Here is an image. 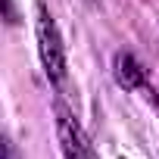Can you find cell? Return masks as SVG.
I'll list each match as a JSON object with an SVG mask.
<instances>
[{"mask_svg": "<svg viewBox=\"0 0 159 159\" xmlns=\"http://www.w3.org/2000/svg\"><path fill=\"white\" fill-rule=\"evenodd\" d=\"M3 159H13V153H10V143L3 147Z\"/></svg>", "mask_w": 159, "mask_h": 159, "instance_id": "obj_5", "label": "cell"}, {"mask_svg": "<svg viewBox=\"0 0 159 159\" xmlns=\"http://www.w3.org/2000/svg\"><path fill=\"white\" fill-rule=\"evenodd\" d=\"M112 75H116L119 88H125V91L147 88V72H143V66H140L131 53H125V50L116 53V59H112Z\"/></svg>", "mask_w": 159, "mask_h": 159, "instance_id": "obj_3", "label": "cell"}, {"mask_svg": "<svg viewBox=\"0 0 159 159\" xmlns=\"http://www.w3.org/2000/svg\"><path fill=\"white\" fill-rule=\"evenodd\" d=\"M38 50H41V62H44V72L53 84H62L66 78V47H62V38H59V28L53 22V16L47 13L44 0H38Z\"/></svg>", "mask_w": 159, "mask_h": 159, "instance_id": "obj_1", "label": "cell"}, {"mask_svg": "<svg viewBox=\"0 0 159 159\" xmlns=\"http://www.w3.org/2000/svg\"><path fill=\"white\" fill-rule=\"evenodd\" d=\"M56 131H59V147H62V156L66 159H94L91 156V143L78 125L62 106L56 109Z\"/></svg>", "mask_w": 159, "mask_h": 159, "instance_id": "obj_2", "label": "cell"}, {"mask_svg": "<svg viewBox=\"0 0 159 159\" xmlns=\"http://www.w3.org/2000/svg\"><path fill=\"white\" fill-rule=\"evenodd\" d=\"M147 94H150V100H153V106H156V112H159V94H156V91H150V88H147Z\"/></svg>", "mask_w": 159, "mask_h": 159, "instance_id": "obj_4", "label": "cell"}]
</instances>
